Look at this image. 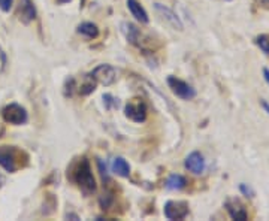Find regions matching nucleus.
<instances>
[{
  "instance_id": "1",
  "label": "nucleus",
  "mask_w": 269,
  "mask_h": 221,
  "mask_svg": "<svg viewBox=\"0 0 269 221\" xmlns=\"http://www.w3.org/2000/svg\"><path fill=\"white\" fill-rule=\"evenodd\" d=\"M74 181L78 184L81 192L84 194H91L96 192V180L91 172L90 162L84 157L78 162V164L74 169Z\"/></svg>"
},
{
  "instance_id": "2",
  "label": "nucleus",
  "mask_w": 269,
  "mask_h": 221,
  "mask_svg": "<svg viewBox=\"0 0 269 221\" xmlns=\"http://www.w3.org/2000/svg\"><path fill=\"white\" fill-rule=\"evenodd\" d=\"M2 116H3V120L6 122L14 124V126L24 124L29 120L27 110H24L21 105H18V104H9L8 106H5L3 110H2Z\"/></svg>"
},
{
  "instance_id": "3",
  "label": "nucleus",
  "mask_w": 269,
  "mask_h": 221,
  "mask_svg": "<svg viewBox=\"0 0 269 221\" xmlns=\"http://www.w3.org/2000/svg\"><path fill=\"white\" fill-rule=\"evenodd\" d=\"M168 86L172 90V93L182 100H191L196 98V90L188 82H185L182 80H178L175 76H169Z\"/></svg>"
},
{
  "instance_id": "4",
  "label": "nucleus",
  "mask_w": 269,
  "mask_h": 221,
  "mask_svg": "<svg viewBox=\"0 0 269 221\" xmlns=\"http://www.w3.org/2000/svg\"><path fill=\"white\" fill-rule=\"evenodd\" d=\"M124 114L129 120H132L133 122H144L147 120V105L144 100L141 99H132L127 102L126 108H124Z\"/></svg>"
},
{
  "instance_id": "5",
  "label": "nucleus",
  "mask_w": 269,
  "mask_h": 221,
  "mask_svg": "<svg viewBox=\"0 0 269 221\" xmlns=\"http://www.w3.org/2000/svg\"><path fill=\"white\" fill-rule=\"evenodd\" d=\"M90 76L96 82L108 87V86H112L115 82V80H117V70L111 64H99L97 68L93 69Z\"/></svg>"
},
{
  "instance_id": "6",
  "label": "nucleus",
  "mask_w": 269,
  "mask_h": 221,
  "mask_svg": "<svg viewBox=\"0 0 269 221\" xmlns=\"http://www.w3.org/2000/svg\"><path fill=\"white\" fill-rule=\"evenodd\" d=\"M163 212L168 220H184L188 216V204L184 200H169L165 204Z\"/></svg>"
},
{
  "instance_id": "7",
  "label": "nucleus",
  "mask_w": 269,
  "mask_h": 221,
  "mask_svg": "<svg viewBox=\"0 0 269 221\" xmlns=\"http://www.w3.org/2000/svg\"><path fill=\"white\" fill-rule=\"evenodd\" d=\"M17 154L14 146H0V166L9 174H14L18 169Z\"/></svg>"
},
{
  "instance_id": "8",
  "label": "nucleus",
  "mask_w": 269,
  "mask_h": 221,
  "mask_svg": "<svg viewBox=\"0 0 269 221\" xmlns=\"http://www.w3.org/2000/svg\"><path fill=\"white\" fill-rule=\"evenodd\" d=\"M184 166L188 172H191L193 175H202L205 172V158L199 151H193L185 157Z\"/></svg>"
},
{
  "instance_id": "9",
  "label": "nucleus",
  "mask_w": 269,
  "mask_h": 221,
  "mask_svg": "<svg viewBox=\"0 0 269 221\" xmlns=\"http://www.w3.org/2000/svg\"><path fill=\"white\" fill-rule=\"evenodd\" d=\"M154 9H156V12L160 15V18L165 20L172 28L182 30L184 26H182V22H181L178 15H177L172 9H169L168 6H165V4H162V3H154Z\"/></svg>"
},
{
  "instance_id": "10",
  "label": "nucleus",
  "mask_w": 269,
  "mask_h": 221,
  "mask_svg": "<svg viewBox=\"0 0 269 221\" xmlns=\"http://www.w3.org/2000/svg\"><path fill=\"white\" fill-rule=\"evenodd\" d=\"M226 211L227 214L230 216L232 220H238V221H245L248 220V212H247V208L245 205L238 200V199H229L226 200Z\"/></svg>"
},
{
  "instance_id": "11",
  "label": "nucleus",
  "mask_w": 269,
  "mask_h": 221,
  "mask_svg": "<svg viewBox=\"0 0 269 221\" xmlns=\"http://www.w3.org/2000/svg\"><path fill=\"white\" fill-rule=\"evenodd\" d=\"M18 15H20V20H21L24 24L32 22V21L36 18V8H35L33 0H20Z\"/></svg>"
},
{
  "instance_id": "12",
  "label": "nucleus",
  "mask_w": 269,
  "mask_h": 221,
  "mask_svg": "<svg viewBox=\"0 0 269 221\" xmlns=\"http://www.w3.org/2000/svg\"><path fill=\"white\" fill-rule=\"evenodd\" d=\"M121 30H123L126 39H127L132 45L141 46L142 33H141V30H139L135 24H132V22H123V24H121Z\"/></svg>"
},
{
  "instance_id": "13",
  "label": "nucleus",
  "mask_w": 269,
  "mask_h": 221,
  "mask_svg": "<svg viewBox=\"0 0 269 221\" xmlns=\"http://www.w3.org/2000/svg\"><path fill=\"white\" fill-rule=\"evenodd\" d=\"M127 8L130 10V14L142 24H148L150 18H148V14L147 10L144 9V6L138 2V0H127Z\"/></svg>"
},
{
  "instance_id": "14",
  "label": "nucleus",
  "mask_w": 269,
  "mask_h": 221,
  "mask_svg": "<svg viewBox=\"0 0 269 221\" xmlns=\"http://www.w3.org/2000/svg\"><path fill=\"white\" fill-rule=\"evenodd\" d=\"M112 170L118 176H123V178H127L130 175V166H129V163L123 157L114 158V162H112Z\"/></svg>"
},
{
  "instance_id": "15",
  "label": "nucleus",
  "mask_w": 269,
  "mask_h": 221,
  "mask_svg": "<svg viewBox=\"0 0 269 221\" xmlns=\"http://www.w3.org/2000/svg\"><path fill=\"white\" fill-rule=\"evenodd\" d=\"M77 32L80 34H83L84 38H87V39H96L99 36V28L93 22H83V24H80Z\"/></svg>"
},
{
  "instance_id": "16",
  "label": "nucleus",
  "mask_w": 269,
  "mask_h": 221,
  "mask_svg": "<svg viewBox=\"0 0 269 221\" xmlns=\"http://www.w3.org/2000/svg\"><path fill=\"white\" fill-rule=\"evenodd\" d=\"M166 188L168 190H182L185 186H187V181L182 175H178V174H174L171 175L168 180H166Z\"/></svg>"
},
{
  "instance_id": "17",
  "label": "nucleus",
  "mask_w": 269,
  "mask_h": 221,
  "mask_svg": "<svg viewBox=\"0 0 269 221\" xmlns=\"http://www.w3.org/2000/svg\"><path fill=\"white\" fill-rule=\"evenodd\" d=\"M254 42H256V45L260 48V51L265 52V56H268L269 57V36H266V34H259V36L254 39Z\"/></svg>"
},
{
  "instance_id": "18",
  "label": "nucleus",
  "mask_w": 269,
  "mask_h": 221,
  "mask_svg": "<svg viewBox=\"0 0 269 221\" xmlns=\"http://www.w3.org/2000/svg\"><path fill=\"white\" fill-rule=\"evenodd\" d=\"M100 206L103 208V210H109V206L112 205V202H114V193L112 192H105L103 194H102V198H100Z\"/></svg>"
},
{
  "instance_id": "19",
  "label": "nucleus",
  "mask_w": 269,
  "mask_h": 221,
  "mask_svg": "<svg viewBox=\"0 0 269 221\" xmlns=\"http://www.w3.org/2000/svg\"><path fill=\"white\" fill-rule=\"evenodd\" d=\"M90 80H91V81H87L86 84H83V86L80 87L78 92H80L81 96H87V94H90V93L94 92V88H96V82H94V80H93L91 76H90Z\"/></svg>"
},
{
  "instance_id": "20",
  "label": "nucleus",
  "mask_w": 269,
  "mask_h": 221,
  "mask_svg": "<svg viewBox=\"0 0 269 221\" xmlns=\"http://www.w3.org/2000/svg\"><path fill=\"white\" fill-rule=\"evenodd\" d=\"M239 192H241L245 198H248V199H253L254 194H256L254 190H253L250 186H247V184H241V186H239Z\"/></svg>"
},
{
  "instance_id": "21",
  "label": "nucleus",
  "mask_w": 269,
  "mask_h": 221,
  "mask_svg": "<svg viewBox=\"0 0 269 221\" xmlns=\"http://www.w3.org/2000/svg\"><path fill=\"white\" fill-rule=\"evenodd\" d=\"M103 100H105V106H106L108 110L118 106V102H115V99H114L111 94H105V96H103Z\"/></svg>"
},
{
  "instance_id": "22",
  "label": "nucleus",
  "mask_w": 269,
  "mask_h": 221,
  "mask_svg": "<svg viewBox=\"0 0 269 221\" xmlns=\"http://www.w3.org/2000/svg\"><path fill=\"white\" fill-rule=\"evenodd\" d=\"M14 4V0H0V9L3 12H9Z\"/></svg>"
},
{
  "instance_id": "23",
  "label": "nucleus",
  "mask_w": 269,
  "mask_h": 221,
  "mask_svg": "<svg viewBox=\"0 0 269 221\" xmlns=\"http://www.w3.org/2000/svg\"><path fill=\"white\" fill-rule=\"evenodd\" d=\"M6 62H8V60H6V52H5V51L2 50V46H0V72L5 69Z\"/></svg>"
},
{
  "instance_id": "24",
  "label": "nucleus",
  "mask_w": 269,
  "mask_h": 221,
  "mask_svg": "<svg viewBox=\"0 0 269 221\" xmlns=\"http://www.w3.org/2000/svg\"><path fill=\"white\" fill-rule=\"evenodd\" d=\"M260 105H262V108L266 110V114L269 115V104L268 102H266V100H260Z\"/></svg>"
},
{
  "instance_id": "25",
  "label": "nucleus",
  "mask_w": 269,
  "mask_h": 221,
  "mask_svg": "<svg viewBox=\"0 0 269 221\" xmlns=\"http://www.w3.org/2000/svg\"><path fill=\"white\" fill-rule=\"evenodd\" d=\"M263 78H265V81H266V84L269 86V69H263Z\"/></svg>"
},
{
  "instance_id": "26",
  "label": "nucleus",
  "mask_w": 269,
  "mask_h": 221,
  "mask_svg": "<svg viewBox=\"0 0 269 221\" xmlns=\"http://www.w3.org/2000/svg\"><path fill=\"white\" fill-rule=\"evenodd\" d=\"M260 3H262L265 8H269V0H260Z\"/></svg>"
},
{
  "instance_id": "27",
  "label": "nucleus",
  "mask_w": 269,
  "mask_h": 221,
  "mask_svg": "<svg viewBox=\"0 0 269 221\" xmlns=\"http://www.w3.org/2000/svg\"><path fill=\"white\" fill-rule=\"evenodd\" d=\"M3 184H5V178H3V176L0 175V187H2Z\"/></svg>"
},
{
  "instance_id": "28",
  "label": "nucleus",
  "mask_w": 269,
  "mask_h": 221,
  "mask_svg": "<svg viewBox=\"0 0 269 221\" xmlns=\"http://www.w3.org/2000/svg\"><path fill=\"white\" fill-rule=\"evenodd\" d=\"M59 3H68V2H71V0H57Z\"/></svg>"
},
{
  "instance_id": "29",
  "label": "nucleus",
  "mask_w": 269,
  "mask_h": 221,
  "mask_svg": "<svg viewBox=\"0 0 269 221\" xmlns=\"http://www.w3.org/2000/svg\"><path fill=\"white\" fill-rule=\"evenodd\" d=\"M84 2H86V0H83V3H84Z\"/></svg>"
}]
</instances>
